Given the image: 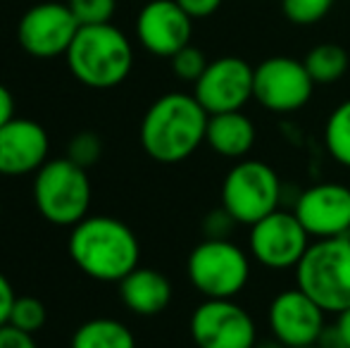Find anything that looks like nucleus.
<instances>
[{"mask_svg":"<svg viewBox=\"0 0 350 348\" xmlns=\"http://www.w3.org/2000/svg\"><path fill=\"white\" fill-rule=\"evenodd\" d=\"M253 258L231 239H203L186 260V274L203 298H236L250 282Z\"/></svg>","mask_w":350,"mask_h":348,"instance_id":"6","label":"nucleus"},{"mask_svg":"<svg viewBox=\"0 0 350 348\" xmlns=\"http://www.w3.org/2000/svg\"><path fill=\"white\" fill-rule=\"evenodd\" d=\"M0 176H3V174H0Z\"/></svg>","mask_w":350,"mask_h":348,"instance_id":"36","label":"nucleus"},{"mask_svg":"<svg viewBox=\"0 0 350 348\" xmlns=\"http://www.w3.org/2000/svg\"><path fill=\"white\" fill-rule=\"evenodd\" d=\"M210 115L193 93H165L141 120V148L160 165H179L205 144Z\"/></svg>","mask_w":350,"mask_h":348,"instance_id":"1","label":"nucleus"},{"mask_svg":"<svg viewBox=\"0 0 350 348\" xmlns=\"http://www.w3.org/2000/svg\"><path fill=\"white\" fill-rule=\"evenodd\" d=\"M281 176L265 160H236L221 181V205L239 224L253 227L281 205Z\"/></svg>","mask_w":350,"mask_h":348,"instance_id":"7","label":"nucleus"},{"mask_svg":"<svg viewBox=\"0 0 350 348\" xmlns=\"http://www.w3.org/2000/svg\"><path fill=\"white\" fill-rule=\"evenodd\" d=\"M176 3L181 5V10H184L191 19H205V17H210V14H215L217 10L221 8L224 0H176Z\"/></svg>","mask_w":350,"mask_h":348,"instance_id":"29","label":"nucleus"},{"mask_svg":"<svg viewBox=\"0 0 350 348\" xmlns=\"http://www.w3.org/2000/svg\"><path fill=\"white\" fill-rule=\"evenodd\" d=\"M324 148L336 165L350 170V98L329 112L322 131Z\"/></svg>","mask_w":350,"mask_h":348,"instance_id":"21","label":"nucleus"},{"mask_svg":"<svg viewBox=\"0 0 350 348\" xmlns=\"http://www.w3.org/2000/svg\"><path fill=\"white\" fill-rule=\"evenodd\" d=\"M253 79L255 67L243 57H217L193 84V96L208 115L243 110L253 101Z\"/></svg>","mask_w":350,"mask_h":348,"instance_id":"11","label":"nucleus"},{"mask_svg":"<svg viewBox=\"0 0 350 348\" xmlns=\"http://www.w3.org/2000/svg\"><path fill=\"white\" fill-rule=\"evenodd\" d=\"M0 348H38V344L33 341V334L17 330L8 322L0 327Z\"/></svg>","mask_w":350,"mask_h":348,"instance_id":"28","label":"nucleus"},{"mask_svg":"<svg viewBox=\"0 0 350 348\" xmlns=\"http://www.w3.org/2000/svg\"><path fill=\"white\" fill-rule=\"evenodd\" d=\"M236 227H239V222L231 217V213L224 208V205L210 210V213L203 217L205 239H231V234H234Z\"/></svg>","mask_w":350,"mask_h":348,"instance_id":"27","label":"nucleus"},{"mask_svg":"<svg viewBox=\"0 0 350 348\" xmlns=\"http://www.w3.org/2000/svg\"><path fill=\"white\" fill-rule=\"evenodd\" d=\"M74 165L88 170L103 158V141L93 131H79L77 136H72L70 144H67V155Z\"/></svg>","mask_w":350,"mask_h":348,"instance_id":"24","label":"nucleus"},{"mask_svg":"<svg viewBox=\"0 0 350 348\" xmlns=\"http://www.w3.org/2000/svg\"><path fill=\"white\" fill-rule=\"evenodd\" d=\"M70 10L81 27L88 24H107L115 14L117 0H67Z\"/></svg>","mask_w":350,"mask_h":348,"instance_id":"26","label":"nucleus"},{"mask_svg":"<svg viewBox=\"0 0 350 348\" xmlns=\"http://www.w3.org/2000/svg\"><path fill=\"white\" fill-rule=\"evenodd\" d=\"M72 348H136V339L124 322L96 317L74 332Z\"/></svg>","mask_w":350,"mask_h":348,"instance_id":"19","label":"nucleus"},{"mask_svg":"<svg viewBox=\"0 0 350 348\" xmlns=\"http://www.w3.org/2000/svg\"><path fill=\"white\" fill-rule=\"evenodd\" d=\"M170 60H172V72H174L181 81H191V84H196V81L200 79V75L205 72V67H208L205 53L200 51V48L191 46V43L181 48L176 55H172Z\"/></svg>","mask_w":350,"mask_h":348,"instance_id":"25","label":"nucleus"},{"mask_svg":"<svg viewBox=\"0 0 350 348\" xmlns=\"http://www.w3.org/2000/svg\"><path fill=\"white\" fill-rule=\"evenodd\" d=\"M65 57L70 72L83 86L100 91L120 86L134 67L129 38L110 22L79 27Z\"/></svg>","mask_w":350,"mask_h":348,"instance_id":"3","label":"nucleus"},{"mask_svg":"<svg viewBox=\"0 0 350 348\" xmlns=\"http://www.w3.org/2000/svg\"><path fill=\"white\" fill-rule=\"evenodd\" d=\"M336 0H281V12L291 24L312 27L332 12Z\"/></svg>","mask_w":350,"mask_h":348,"instance_id":"22","label":"nucleus"},{"mask_svg":"<svg viewBox=\"0 0 350 348\" xmlns=\"http://www.w3.org/2000/svg\"><path fill=\"white\" fill-rule=\"evenodd\" d=\"M295 217L314 239L346 237L350 232V184L319 181L300 191L293 205Z\"/></svg>","mask_w":350,"mask_h":348,"instance_id":"14","label":"nucleus"},{"mask_svg":"<svg viewBox=\"0 0 350 348\" xmlns=\"http://www.w3.org/2000/svg\"><path fill=\"white\" fill-rule=\"evenodd\" d=\"M298 348H322L319 344H314V346H298Z\"/></svg>","mask_w":350,"mask_h":348,"instance_id":"33","label":"nucleus"},{"mask_svg":"<svg viewBox=\"0 0 350 348\" xmlns=\"http://www.w3.org/2000/svg\"><path fill=\"white\" fill-rule=\"evenodd\" d=\"M193 19L176 0H150L136 19V36L148 53L172 57L191 43Z\"/></svg>","mask_w":350,"mask_h":348,"instance_id":"15","label":"nucleus"},{"mask_svg":"<svg viewBox=\"0 0 350 348\" xmlns=\"http://www.w3.org/2000/svg\"><path fill=\"white\" fill-rule=\"evenodd\" d=\"M10 120H14V98L8 88L0 84V129H3Z\"/></svg>","mask_w":350,"mask_h":348,"instance_id":"31","label":"nucleus"},{"mask_svg":"<svg viewBox=\"0 0 350 348\" xmlns=\"http://www.w3.org/2000/svg\"><path fill=\"white\" fill-rule=\"evenodd\" d=\"M79 27L70 5L41 3L24 12L17 27L19 46L33 57L51 60L57 55H67Z\"/></svg>","mask_w":350,"mask_h":348,"instance_id":"13","label":"nucleus"},{"mask_svg":"<svg viewBox=\"0 0 350 348\" xmlns=\"http://www.w3.org/2000/svg\"><path fill=\"white\" fill-rule=\"evenodd\" d=\"M267 327L284 348L314 346L327 330V312L298 286L284 289L269 301Z\"/></svg>","mask_w":350,"mask_h":348,"instance_id":"12","label":"nucleus"},{"mask_svg":"<svg viewBox=\"0 0 350 348\" xmlns=\"http://www.w3.org/2000/svg\"><path fill=\"white\" fill-rule=\"evenodd\" d=\"M303 65L310 72L314 84L329 86L336 84L348 72L350 57L346 48L338 46V43H319V46L310 48L308 55L303 57Z\"/></svg>","mask_w":350,"mask_h":348,"instance_id":"20","label":"nucleus"},{"mask_svg":"<svg viewBox=\"0 0 350 348\" xmlns=\"http://www.w3.org/2000/svg\"><path fill=\"white\" fill-rule=\"evenodd\" d=\"M258 141V129L243 110L210 115L205 144L226 160H243Z\"/></svg>","mask_w":350,"mask_h":348,"instance_id":"18","label":"nucleus"},{"mask_svg":"<svg viewBox=\"0 0 350 348\" xmlns=\"http://www.w3.org/2000/svg\"><path fill=\"white\" fill-rule=\"evenodd\" d=\"M10 325L29 334H36L46 325V306L33 296H19L10 312Z\"/></svg>","mask_w":350,"mask_h":348,"instance_id":"23","label":"nucleus"},{"mask_svg":"<svg viewBox=\"0 0 350 348\" xmlns=\"http://www.w3.org/2000/svg\"><path fill=\"white\" fill-rule=\"evenodd\" d=\"M91 193L86 170L70 158L48 160L33 176V203L41 217L55 227H74L88 217Z\"/></svg>","mask_w":350,"mask_h":348,"instance_id":"5","label":"nucleus"},{"mask_svg":"<svg viewBox=\"0 0 350 348\" xmlns=\"http://www.w3.org/2000/svg\"><path fill=\"white\" fill-rule=\"evenodd\" d=\"M51 141L38 122L14 117L0 129V174H33L48 163Z\"/></svg>","mask_w":350,"mask_h":348,"instance_id":"16","label":"nucleus"},{"mask_svg":"<svg viewBox=\"0 0 350 348\" xmlns=\"http://www.w3.org/2000/svg\"><path fill=\"white\" fill-rule=\"evenodd\" d=\"M334 332L338 334V339H341L343 348H350V308H346L343 312H338L336 315V322H334Z\"/></svg>","mask_w":350,"mask_h":348,"instance_id":"32","label":"nucleus"},{"mask_svg":"<svg viewBox=\"0 0 350 348\" xmlns=\"http://www.w3.org/2000/svg\"><path fill=\"white\" fill-rule=\"evenodd\" d=\"M14 301H17V296H14L12 284H10V279L0 272V327L10 322V312H12Z\"/></svg>","mask_w":350,"mask_h":348,"instance_id":"30","label":"nucleus"},{"mask_svg":"<svg viewBox=\"0 0 350 348\" xmlns=\"http://www.w3.org/2000/svg\"><path fill=\"white\" fill-rule=\"evenodd\" d=\"M122 303L141 317H155L172 303V282L152 267H136L120 282Z\"/></svg>","mask_w":350,"mask_h":348,"instance_id":"17","label":"nucleus"},{"mask_svg":"<svg viewBox=\"0 0 350 348\" xmlns=\"http://www.w3.org/2000/svg\"><path fill=\"white\" fill-rule=\"evenodd\" d=\"M198 348H258V325L234 298H205L189 322Z\"/></svg>","mask_w":350,"mask_h":348,"instance_id":"9","label":"nucleus"},{"mask_svg":"<svg viewBox=\"0 0 350 348\" xmlns=\"http://www.w3.org/2000/svg\"><path fill=\"white\" fill-rule=\"evenodd\" d=\"M314 86L303 60L274 55L255 67L253 101L274 115H291L312 101Z\"/></svg>","mask_w":350,"mask_h":348,"instance_id":"8","label":"nucleus"},{"mask_svg":"<svg viewBox=\"0 0 350 348\" xmlns=\"http://www.w3.org/2000/svg\"><path fill=\"white\" fill-rule=\"evenodd\" d=\"M346 237H348V239H350V232H348V234H346Z\"/></svg>","mask_w":350,"mask_h":348,"instance_id":"35","label":"nucleus"},{"mask_svg":"<svg viewBox=\"0 0 350 348\" xmlns=\"http://www.w3.org/2000/svg\"><path fill=\"white\" fill-rule=\"evenodd\" d=\"M295 286L327 315L350 308V239H314L295 265Z\"/></svg>","mask_w":350,"mask_h":348,"instance_id":"4","label":"nucleus"},{"mask_svg":"<svg viewBox=\"0 0 350 348\" xmlns=\"http://www.w3.org/2000/svg\"><path fill=\"white\" fill-rule=\"evenodd\" d=\"M67 248L74 265L96 282L120 284L141 260L134 229L110 215H88L74 224Z\"/></svg>","mask_w":350,"mask_h":348,"instance_id":"2","label":"nucleus"},{"mask_svg":"<svg viewBox=\"0 0 350 348\" xmlns=\"http://www.w3.org/2000/svg\"><path fill=\"white\" fill-rule=\"evenodd\" d=\"M248 229L250 258L274 272L295 269V265L303 260L305 251L312 243V237L305 232L293 210L288 213L279 208Z\"/></svg>","mask_w":350,"mask_h":348,"instance_id":"10","label":"nucleus"},{"mask_svg":"<svg viewBox=\"0 0 350 348\" xmlns=\"http://www.w3.org/2000/svg\"><path fill=\"white\" fill-rule=\"evenodd\" d=\"M0 215H3V203H0Z\"/></svg>","mask_w":350,"mask_h":348,"instance_id":"34","label":"nucleus"}]
</instances>
